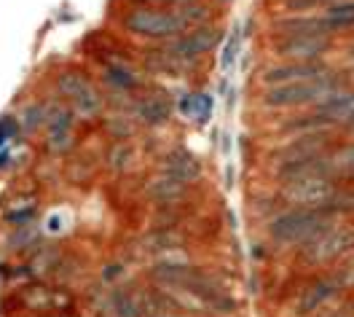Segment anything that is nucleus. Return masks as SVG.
I'll use <instances>...</instances> for the list:
<instances>
[{
  "instance_id": "1",
  "label": "nucleus",
  "mask_w": 354,
  "mask_h": 317,
  "mask_svg": "<svg viewBox=\"0 0 354 317\" xmlns=\"http://www.w3.org/2000/svg\"><path fill=\"white\" fill-rule=\"evenodd\" d=\"M346 78L341 73L328 70L325 75H317L309 81H295V84H282V87H268L266 102L271 108H295V105H322L330 97L346 91Z\"/></svg>"
},
{
  "instance_id": "9",
  "label": "nucleus",
  "mask_w": 354,
  "mask_h": 317,
  "mask_svg": "<svg viewBox=\"0 0 354 317\" xmlns=\"http://www.w3.org/2000/svg\"><path fill=\"white\" fill-rule=\"evenodd\" d=\"M338 291H341V288H338V282H335L333 277L314 280V282H309V285L298 293V298H295V315L306 317V315L319 312V309H325L333 298H335Z\"/></svg>"
},
{
  "instance_id": "8",
  "label": "nucleus",
  "mask_w": 354,
  "mask_h": 317,
  "mask_svg": "<svg viewBox=\"0 0 354 317\" xmlns=\"http://www.w3.org/2000/svg\"><path fill=\"white\" fill-rule=\"evenodd\" d=\"M215 44H218V30H212V27H196L191 33H183L167 48L172 54H177L185 65H191V60H199L201 54H207Z\"/></svg>"
},
{
  "instance_id": "20",
  "label": "nucleus",
  "mask_w": 354,
  "mask_h": 317,
  "mask_svg": "<svg viewBox=\"0 0 354 317\" xmlns=\"http://www.w3.org/2000/svg\"><path fill=\"white\" fill-rule=\"evenodd\" d=\"M134 116H140L142 121L148 124H164L169 118V105L158 97H145V100H137L132 105Z\"/></svg>"
},
{
  "instance_id": "28",
  "label": "nucleus",
  "mask_w": 354,
  "mask_h": 317,
  "mask_svg": "<svg viewBox=\"0 0 354 317\" xmlns=\"http://www.w3.org/2000/svg\"><path fill=\"white\" fill-rule=\"evenodd\" d=\"M349 57H352V60H354V44L349 46Z\"/></svg>"
},
{
  "instance_id": "29",
  "label": "nucleus",
  "mask_w": 354,
  "mask_h": 317,
  "mask_svg": "<svg viewBox=\"0 0 354 317\" xmlns=\"http://www.w3.org/2000/svg\"><path fill=\"white\" fill-rule=\"evenodd\" d=\"M54 317H78V315H54Z\"/></svg>"
},
{
  "instance_id": "22",
  "label": "nucleus",
  "mask_w": 354,
  "mask_h": 317,
  "mask_svg": "<svg viewBox=\"0 0 354 317\" xmlns=\"http://www.w3.org/2000/svg\"><path fill=\"white\" fill-rule=\"evenodd\" d=\"M145 65L158 70V73H177V70L185 68V62L177 54H172L169 48H151L145 54Z\"/></svg>"
},
{
  "instance_id": "6",
  "label": "nucleus",
  "mask_w": 354,
  "mask_h": 317,
  "mask_svg": "<svg viewBox=\"0 0 354 317\" xmlns=\"http://www.w3.org/2000/svg\"><path fill=\"white\" fill-rule=\"evenodd\" d=\"M330 48V35H282L277 38L274 51L290 62H317Z\"/></svg>"
},
{
  "instance_id": "2",
  "label": "nucleus",
  "mask_w": 354,
  "mask_h": 317,
  "mask_svg": "<svg viewBox=\"0 0 354 317\" xmlns=\"http://www.w3.org/2000/svg\"><path fill=\"white\" fill-rule=\"evenodd\" d=\"M333 226V215L325 210H309V207H295L271 221V237L279 245H306L317 234Z\"/></svg>"
},
{
  "instance_id": "21",
  "label": "nucleus",
  "mask_w": 354,
  "mask_h": 317,
  "mask_svg": "<svg viewBox=\"0 0 354 317\" xmlns=\"http://www.w3.org/2000/svg\"><path fill=\"white\" fill-rule=\"evenodd\" d=\"M108 81H111V87L115 91H121V94H132L137 87H140V78H137V73H134L129 65H108Z\"/></svg>"
},
{
  "instance_id": "16",
  "label": "nucleus",
  "mask_w": 354,
  "mask_h": 317,
  "mask_svg": "<svg viewBox=\"0 0 354 317\" xmlns=\"http://www.w3.org/2000/svg\"><path fill=\"white\" fill-rule=\"evenodd\" d=\"M185 185H188V183L177 181L172 175L161 172V175H156L153 181L148 183V197L158 204H175L177 199L185 194Z\"/></svg>"
},
{
  "instance_id": "17",
  "label": "nucleus",
  "mask_w": 354,
  "mask_h": 317,
  "mask_svg": "<svg viewBox=\"0 0 354 317\" xmlns=\"http://www.w3.org/2000/svg\"><path fill=\"white\" fill-rule=\"evenodd\" d=\"M282 35H330L322 17H292L277 24Z\"/></svg>"
},
{
  "instance_id": "4",
  "label": "nucleus",
  "mask_w": 354,
  "mask_h": 317,
  "mask_svg": "<svg viewBox=\"0 0 354 317\" xmlns=\"http://www.w3.org/2000/svg\"><path fill=\"white\" fill-rule=\"evenodd\" d=\"M335 191L338 185L333 181V175H301V178L285 181L282 185V197L288 202L309 207V210H325L335 197Z\"/></svg>"
},
{
  "instance_id": "11",
  "label": "nucleus",
  "mask_w": 354,
  "mask_h": 317,
  "mask_svg": "<svg viewBox=\"0 0 354 317\" xmlns=\"http://www.w3.org/2000/svg\"><path fill=\"white\" fill-rule=\"evenodd\" d=\"M328 68L322 62H288L279 68H268L266 73V84L268 87H282V84H295V81H309L317 75H325Z\"/></svg>"
},
{
  "instance_id": "15",
  "label": "nucleus",
  "mask_w": 354,
  "mask_h": 317,
  "mask_svg": "<svg viewBox=\"0 0 354 317\" xmlns=\"http://www.w3.org/2000/svg\"><path fill=\"white\" fill-rule=\"evenodd\" d=\"M22 301L30 309H65L73 304V298L59 291V288H48V285H32L22 293Z\"/></svg>"
},
{
  "instance_id": "24",
  "label": "nucleus",
  "mask_w": 354,
  "mask_h": 317,
  "mask_svg": "<svg viewBox=\"0 0 354 317\" xmlns=\"http://www.w3.org/2000/svg\"><path fill=\"white\" fill-rule=\"evenodd\" d=\"M333 280L338 282V288L341 291H346V288H354V250L346 255V261L335 269V274H333Z\"/></svg>"
},
{
  "instance_id": "14",
  "label": "nucleus",
  "mask_w": 354,
  "mask_h": 317,
  "mask_svg": "<svg viewBox=\"0 0 354 317\" xmlns=\"http://www.w3.org/2000/svg\"><path fill=\"white\" fill-rule=\"evenodd\" d=\"M161 172H167V175H172V178H177V181H183V183H191L201 175V167L191 151L177 148V151H172V154L164 156V161H161Z\"/></svg>"
},
{
  "instance_id": "5",
  "label": "nucleus",
  "mask_w": 354,
  "mask_h": 317,
  "mask_svg": "<svg viewBox=\"0 0 354 317\" xmlns=\"http://www.w3.org/2000/svg\"><path fill=\"white\" fill-rule=\"evenodd\" d=\"M354 250V228L352 226H335L325 228L322 234H317L304 245V255L311 264H328L338 261L344 255H349Z\"/></svg>"
},
{
  "instance_id": "27",
  "label": "nucleus",
  "mask_w": 354,
  "mask_h": 317,
  "mask_svg": "<svg viewBox=\"0 0 354 317\" xmlns=\"http://www.w3.org/2000/svg\"><path fill=\"white\" fill-rule=\"evenodd\" d=\"M151 3H172V6H191L194 0H151Z\"/></svg>"
},
{
  "instance_id": "23",
  "label": "nucleus",
  "mask_w": 354,
  "mask_h": 317,
  "mask_svg": "<svg viewBox=\"0 0 354 317\" xmlns=\"http://www.w3.org/2000/svg\"><path fill=\"white\" fill-rule=\"evenodd\" d=\"M183 242V237L175 228H158L153 234L145 237V250L148 253H167V250H177Z\"/></svg>"
},
{
  "instance_id": "30",
  "label": "nucleus",
  "mask_w": 354,
  "mask_h": 317,
  "mask_svg": "<svg viewBox=\"0 0 354 317\" xmlns=\"http://www.w3.org/2000/svg\"><path fill=\"white\" fill-rule=\"evenodd\" d=\"M352 129H354V127H352Z\"/></svg>"
},
{
  "instance_id": "13",
  "label": "nucleus",
  "mask_w": 354,
  "mask_h": 317,
  "mask_svg": "<svg viewBox=\"0 0 354 317\" xmlns=\"http://www.w3.org/2000/svg\"><path fill=\"white\" fill-rule=\"evenodd\" d=\"M51 116H46L48 124V148L51 151H65L73 143V116L67 114L65 108H59L57 102L48 105Z\"/></svg>"
},
{
  "instance_id": "25",
  "label": "nucleus",
  "mask_w": 354,
  "mask_h": 317,
  "mask_svg": "<svg viewBox=\"0 0 354 317\" xmlns=\"http://www.w3.org/2000/svg\"><path fill=\"white\" fill-rule=\"evenodd\" d=\"M322 317H354V304H338V307H325Z\"/></svg>"
},
{
  "instance_id": "10",
  "label": "nucleus",
  "mask_w": 354,
  "mask_h": 317,
  "mask_svg": "<svg viewBox=\"0 0 354 317\" xmlns=\"http://www.w3.org/2000/svg\"><path fill=\"white\" fill-rule=\"evenodd\" d=\"M330 145V135L322 132V129H314V132H304L295 140H290L288 145L282 148L279 161L277 164H285V161H295V158H309L317 154H325V148Z\"/></svg>"
},
{
  "instance_id": "3",
  "label": "nucleus",
  "mask_w": 354,
  "mask_h": 317,
  "mask_svg": "<svg viewBox=\"0 0 354 317\" xmlns=\"http://www.w3.org/2000/svg\"><path fill=\"white\" fill-rule=\"evenodd\" d=\"M124 27L132 35H142V38H180L185 33V17L183 14H172V11H158L151 6H137L124 17Z\"/></svg>"
},
{
  "instance_id": "12",
  "label": "nucleus",
  "mask_w": 354,
  "mask_h": 317,
  "mask_svg": "<svg viewBox=\"0 0 354 317\" xmlns=\"http://www.w3.org/2000/svg\"><path fill=\"white\" fill-rule=\"evenodd\" d=\"M314 116L325 124V127H333V124H344V127H354V91H341L330 97L328 102L317 105Z\"/></svg>"
},
{
  "instance_id": "19",
  "label": "nucleus",
  "mask_w": 354,
  "mask_h": 317,
  "mask_svg": "<svg viewBox=\"0 0 354 317\" xmlns=\"http://www.w3.org/2000/svg\"><path fill=\"white\" fill-rule=\"evenodd\" d=\"M328 170L333 178L335 175L354 178V143H344V145L328 151Z\"/></svg>"
},
{
  "instance_id": "18",
  "label": "nucleus",
  "mask_w": 354,
  "mask_h": 317,
  "mask_svg": "<svg viewBox=\"0 0 354 317\" xmlns=\"http://www.w3.org/2000/svg\"><path fill=\"white\" fill-rule=\"evenodd\" d=\"M180 114L185 118H194V121H207L212 114V97L204 94V91H191L180 100Z\"/></svg>"
},
{
  "instance_id": "26",
  "label": "nucleus",
  "mask_w": 354,
  "mask_h": 317,
  "mask_svg": "<svg viewBox=\"0 0 354 317\" xmlns=\"http://www.w3.org/2000/svg\"><path fill=\"white\" fill-rule=\"evenodd\" d=\"M11 132H14V121H11V118H3V124H0V145L8 140Z\"/></svg>"
},
{
  "instance_id": "7",
  "label": "nucleus",
  "mask_w": 354,
  "mask_h": 317,
  "mask_svg": "<svg viewBox=\"0 0 354 317\" xmlns=\"http://www.w3.org/2000/svg\"><path fill=\"white\" fill-rule=\"evenodd\" d=\"M59 91L73 102V108L84 116V118H94V116L102 111V97H100V91L94 89L84 75H78V73H65V75H59Z\"/></svg>"
}]
</instances>
